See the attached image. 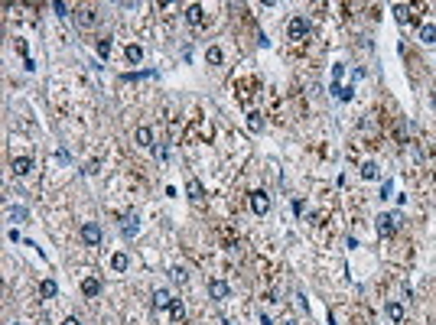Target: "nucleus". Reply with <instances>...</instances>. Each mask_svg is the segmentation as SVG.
<instances>
[{
	"label": "nucleus",
	"instance_id": "18",
	"mask_svg": "<svg viewBox=\"0 0 436 325\" xmlns=\"http://www.w3.org/2000/svg\"><path fill=\"white\" fill-rule=\"evenodd\" d=\"M378 176H381V172H378V163H362V179L371 182V179H378Z\"/></svg>",
	"mask_w": 436,
	"mask_h": 325
},
{
	"label": "nucleus",
	"instance_id": "9",
	"mask_svg": "<svg viewBox=\"0 0 436 325\" xmlns=\"http://www.w3.org/2000/svg\"><path fill=\"white\" fill-rule=\"evenodd\" d=\"M30 169H33V156H17V160H13V172H17V176H26Z\"/></svg>",
	"mask_w": 436,
	"mask_h": 325
},
{
	"label": "nucleus",
	"instance_id": "2",
	"mask_svg": "<svg viewBox=\"0 0 436 325\" xmlns=\"http://www.w3.org/2000/svg\"><path fill=\"white\" fill-rule=\"evenodd\" d=\"M81 241H85L88 247H101V241H105V231L98 228V221H85V225H81Z\"/></svg>",
	"mask_w": 436,
	"mask_h": 325
},
{
	"label": "nucleus",
	"instance_id": "24",
	"mask_svg": "<svg viewBox=\"0 0 436 325\" xmlns=\"http://www.w3.org/2000/svg\"><path fill=\"white\" fill-rule=\"evenodd\" d=\"M169 312H172V319H176V322H183V319H186V309H183V302H179V299H172Z\"/></svg>",
	"mask_w": 436,
	"mask_h": 325
},
{
	"label": "nucleus",
	"instance_id": "17",
	"mask_svg": "<svg viewBox=\"0 0 436 325\" xmlns=\"http://www.w3.org/2000/svg\"><path fill=\"white\" fill-rule=\"evenodd\" d=\"M394 17H397V23H407V20H413V10L407 4H397L394 7Z\"/></svg>",
	"mask_w": 436,
	"mask_h": 325
},
{
	"label": "nucleus",
	"instance_id": "1",
	"mask_svg": "<svg viewBox=\"0 0 436 325\" xmlns=\"http://www.w3.org/2000/svg\"><path fill=\"white\" fill-rule=\"evenodd\" d=\"M397 225H400V215H397V211L375 218V228H378V234H381V238H394V234H397Z\"/></svg>",
	"mask_w": 436,
	"mask_h": 325
},
{
	"label": "nucleus",
	"instance_id": "15",
	"mask_svg": "<svg viewBox=\"0 0 436 325\" xmlns=\"http://www.w3.org/2000/svg\"><path fill=\"white\" fill-rule=\"evenodd\" d=\"M137 143H140V147H153V130H150V127H137Z\"/></svg>",
	"mask_w": 436,
	"mask_h": 325
},
{
	"label": "nucleus",
	"instance_id": "14",
	"mask_svg": "<svg viewBox=\"0 0 436 325\" xmlns=\"http://www.w3.org/2000/svg\"><path fill=\"white\" fill-rule=\"evenodd\" d=\"M121 231H124V238H134V234L140 231V218L130 215V218H127V225H121Z\"/></svg>",
	"mask_w": 436,
	"mask_h": 325
},
{
	"label": "nucleus",
	"instance_id": "6",
	"mask_svg": "<svg viewBox=\"0 0 436 325\" xmlns=\"http://www.w3.org/2000/svg\"><path fill=\"white\" fill-rule=\"evenodd\" d=\"M186 23H189V26H202V23H205V10H202V4H192L189 10H186Z\"/></svg>",
	"mask_w": 436,
	"mask_h": 325
},
{
	"label": "nucleus",
	"instance_id": "29",
	"mask_svg": "<svg viewBox=\"0 0 436 325\" xmlns=\"http://www.w3.org/2000/svg\"><path fill=\"white\" fill-rule=\"evenodd\" d=\"M433 107H436V94H433Z\"/></svg>",
	"mask_w": 436,
	"mask_h": 325
},
{
	"label": "nucleus",
	"instance_id": "8",
	"mask_svg": "<svg viewBox=\"0 0 436 325\" xmlns=\"http://www.w3.org/2000/svg\"><path fill=\"white\" fill-rule=\"evenodd\" d=\"M124 59L130 62V65H140L143 62V46H137V43H130L127 49H124Z\"/></svg>",
	"mask_w": 436,
	"mask_h": 325
},
{
	"label": "nucleus",
	"instance_id": "26",
	"mask_svg": "<svg viewBox=\"0 0 436 325\" xmlns=\"http://www.w3.org/2000/svg\"><path fill=\"white\" fill-rule=\"evenodd\" d=\"M108 52H111V43H108V39H101V43H98V55H101V59H108Z\"/></svg>",
	"mask_w": 436,
	"mask_h": 325
},
{
	"label": "nucleus",
	"instance_id": "21",
	"mask_svg": "<svg viewBox=\"0 0 436 325\" xmlns=\"http://www.w3.org/2000/svg\"><path fill=\"white\" fill-rule=\"evenodd\" d=\"M26 218H30V211H26L23 205H13V208H10V221H20V225H23Z\"/></svg>",
	"mask_w": 436,
	"mask_h": 325
},
{
	"label": "nucleus",
	"instance_id": "30",
	"mask_svg": "<svg viewBox=\"0 0 436 325\" xmlns=\"http://www.w3.org/2000/svg\"><path fill=\"white\" fill-rule=\"evenodd\" d=\"M287 325H296V322H287Z\"/></svg>",
	"mask_w": 436,
	"mask_h": 325
},
{
	"label": "nucleus",
	"instance_id": "25",
	"mask_svg": "<svg viewBox=\"0 0 436 325\" xmlns=\"http://www.w3.org/2000/svg\"><path fill=\"white\" fill-rule=\"evenodd\" d=\"M52 10L59 13V17H68V4H62V0H55V4H52Z\"/></svg>",
	"mask_w": 436,
	"mask_h": 325
},
{
	"label": "nucleus",
	"instance_id": "7",
	"mask_svg": "<svg viewBox=\"0 0 436 325\" xmlns=\"http://www.w3.org/2000/svg\"><path fill=\"white\" fill-rule=\"evenodd\" d=\"M228 293H231V286H228L225 280H212L209 283V296H212V299H228Z\"/></svg>",
	"mask_w": 436,
	"mask_h": 325
},
{
	"label": "nucleus",
	"instance_id": "11",
	"mask_svg": "<svg viewBox=\"0 0 436 325\" xmlns=\"http://www.w3.org/2000/svg\"><path fill=\"white\" fill-rule=\"evenodd\" d=\"M420 43H426V46L436 43V23H423V26H420Z\"/></svg>",
	"mask_w": 436,
	"mask_h": 325
},
{
	"label": "nucleus",
	"instance_id": "3",
	"mask_svg": "<svg viewBox=\"0 0 436 325\" xmlns=\"http://www.w3.org/2000/svg\"><path fill=\"white\" fill-rule=\"evenodd\" d=\"M251 208H254V215H267V211H271V195H267L264 189L251 192Z\"/></svg>",
	"mask_w": 436,
	"mask_h": 325
},
{
	"label": "nucleus",
	"instance_id": "5",
	"mask_svg": "<svg viewBox=\"0 0 436 325\" xmlns=\"http://www.w3.org/2000/svg\"><path fill=\"white\" fill-rule=\"evenodd\" d=\"M75 20H78V26L92 30V26H98V10H92V7H81V10L75 13Z\"/></svg>",
	"mask_w": 436,
	"mask_h": 325
},
{
	"label": "nucleus",
	"instance_id": "23",
	"mask_svg": "<svg viewBox=\"0 0 436 325\" xmlns=\"http://www.w3.org/2000/svg\"><path fill=\"white\" fill-rule=\"evenodd\" d=\"M39 293H43V296H46V299H52V296H55V293H59V286H55V283H52V280H43V286H39Z\"/></svg>",
	"mask_w": 436,
	"mask_h": 325
},
{
	"label": "nucleus",
	"instance_id": "28",
	"mask_svg": "<svg viewBox=\"0 0 436 325\" xmlns=\"http://www.w3.org/2000/svg\"><path fill=\"white\" fill-rule=\"evenodd\" d=\"M62 325H81V322L75 319V315H65V319H62Z\"/></svg>",
	"mask_w": 436,
	"mask_h": 325
},
{
	"label": "nucleus",
	"instance_id": "19",
	"mask_svg": "<svg viewBox=\"0 0 436 325\" xmlns=\"http://www.w3.org/2000/svg\"><path fill=\"white\" fill-rule=\"evenodd\" d=\"M260 127H264V117H260L257 111H251V114H247V130H254V134H257Z\"/></svg>",
	"mask_w": 436,
	"mask_h": 325
},
{
	"label": "nucleus",
	"instance_id": "22",
	"mask_svg": "<svg viewBox=\"0 0 436 325\" xmlns=\"http://www.w3.org/2000/svg\"><path fill=\"white\" fill-rule=\"evenodd\" d=\"M221 59H225V55H221L218 46H212V49L205 52V62H209V65H221Z\"/></svg>",
	"mask_w": 436,
	"mask_h": 325
},
{
	"label": "nucleus",
	"instance_id": "27",
	"mask_svg": "<svg viewBox=\"0 0 436 325\" xmlns=\"http://www.w3.org/2000/svg\"><path fill=\"white\" fill-rule=\"evenodd\" d=\"M172 280H176V283H186L189 276H186V270H183V267H176V270H172Z\"/></svg>",
	"mask_w": 436,
	"mask_h": 325
},
{
	"label": "nucleus",
	"instance_id": "16",
	"mask_svg": "<svg viewBox=\"0 0 436 325\" xmlns=\"http://www.w3.org/2000/svg\"><path fill=\"white\" fill-rule=\"evenodd\" d=\"M186 195H189L192 202L202 198V185H199V179H189V182H186Z\"/></svg>",
	"mask_w": 436,
	"mask_h": 325
},
{
	"label": "nucleus",
	"instance_id": "20",
	"mask_svg": "<svg viewBox=\"0 0 436 325\" xmlns=\"http://www.w3.org/2000/svg\"><path fill=\"white\" fill-rule=\"evenodd\" d=\"M127 264H130V260H127V254H114V257H111V267H114L117 273H124V270H127Z\"/></svg>",
	"mask_w": 436,
	"mask_h": 325
},
{
	"label": "nucleus",
	"instance_id": "10",
	"mask_svg": "<svg viewBox=\"0 0 436 325\" xmlns=\"http://www.w3.org/2000/svg\"><path fill=\"white\" fill-rule=\"evenodd\" d=\"M153 306H156V309H169V306H172L169 289H156V293H153Z\"/></svg>",
	"mask_w": 436,
	"mask_h": 325
},
{
	"label": "nucleus",
	"instance_id": "12",
	"mask_svg": "<svg viewBox=\"0 0 436 325\" xmlns=\"http://www.w3.org/2000/svg\"><path fill=\"white\" fill-rule=\"evenodd\" d=\"M81 293H85V296H98L101 293V283L95 280V276H85V280H81Z\"/></svg>",
	"mask_w": 436,
	"mask_h": 325
},
{
	"label": "nucleus",
	"instance_id": "4",
	"mask_svg": "<svg viewBox=\"0 0 436 325\" xmlns=\"http://www.w3.org/2000/svg\"><path fill=\"white\" fill-rule=\"evenodd\" d=\"M287 33H290V39H303L309 33V20L306 17H293L290 26H287Z\"/></svg>",
	"mask_w": 436,
	"mask_h": 325
},
{
	"label": "nucleus",
	"instance_id": "13",
	"mask_svg": "<svg viewBox=\"0 0 436 325\" xmlns=\"http://www.w3.org/2000/svg\"><path fill=\"white\" fill-rule=\"evenodd\" d=\"M384 312H387V319H391V322H400V319H404V306H400V302H387Z\"/></svg>",
	"mask_w": 436,
	"mask_h": 325
}]
</instances>
